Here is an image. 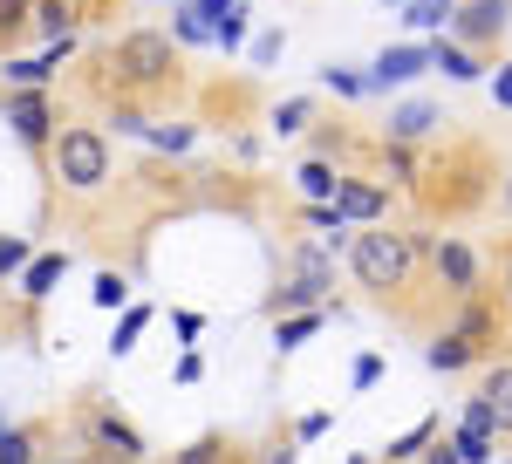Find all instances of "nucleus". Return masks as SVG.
<instances>
[{"mask_svg":"<svg viewBox=\"0 0 512 464\" xmlns=\"http://www.w3.org/2000/svg\"><path fill=\"white\" fill-rule=\"evenodd\" d=\"M355 287L376 301V308H396L403 321H417V294L431 287V260H424V232L410 226H362L349 246Z\"/></svg>","mask_w":512,"mask_h":464,"instance_id":"f257e3e1","label":"nucleus"},{"mask_svg":"<svg viewBox=\"0 0 512 464\" xmlns=\"http://www.w3.org/2000/svg\"><path fill=\"white\" fill-rule=\"evenodd\" d=\"M96 69H103V89L110 96H158V89H171L178 82V41L158 35V28H130V35H117L103 55H96Z\"/></svg>","mask_w":512,"mask_h":464,"instance_id":"f03ea898","label":"nucleus"},{"mask_svg":"<svg viewBox=\"0 0 512 464\" xmlns=\"http://www.w3.org/2000/svg\"><path fill=\"white\" fill-rule=\"evenodd\" d=\"M48 178L62 185L69 198H96L117 185V151L96 123H62L55 144H48Z\"/></svg>","mask_w":512,"mask_h":464,"instance_id":"7ed1b4c3","label":"nucleus"},{"mask_svg":"<svg viewBox=\"0 0 512 464\" xmlns=\"http://www.w3.org/2000/svg\"><path fill=\"white\" fill-rule=\"evenodd\" d=\"M417 192H424V205H431V212L465 219V212H478V205L492 198V178H485V164H478L472 144H458V151H437L431 164H424Z\"/></svg>","mask_w":512,"mask_h":464,"instance_id":"20e7f679","label":"nucleus"},{"mask_svg":"<svg viewBox=\"0 0 512 464\" xmlns=\"http://www.w3.org/2000/svg\"><path fill=\"white\" fill-rule=\"evenodd\" d=\"M76 437H82V451H96L103 464H144V437H137V424L130 417H117L110 403H96V396H82L76 403Z\"/></svg>","mask_w":512,"mask_h":464,"instance_id":"39448f33","label":"nucleus"},{"mask_svg":"<svg viewBox=\"0 0 512 464\" xmlns=\"http://www.w3.org/2000/svg\"><path fill=\"white\" fill-rule=\"evenodd\" d=\"M424 260H431V280L451 294V301H472V294H485V260H478L465 239H437V232H424Z\"/></svg>","mask_w":512,"mask_h":464,"instance_id":"423d86ee","label":"nucleus"},{"mask_svg":"<svg viewBox=\"0 0 512 464\" xmlns=\"http://www.w3.org/2000/svg\"><path fill=\"white\" fill-rule=\"evenodd\" d=\"M506 21H512L506 0H458L451 41H458V48H499V41H506Z\"/></svg>","mask_w":512,"mask_h":464,"instance_id":"0eeeda50","label":"nucleus"},{"mask_svg":"<svg viewBox=\"0 0 512 464\" xmlns=\"http://www.w3.org/2000/svg\"><path fill=\"white\" fill-rule=\"evenodd\" d=\"M7 123H14V137L28 144V151H48L55 144V110H48V89H14L7 96Z\"/></svg>","mask_w":512,"mask_h":464,"instance_id":"6e6552de","label":"nucleus"},{"mask_svg":"<svg viewBox=\"0 0 512 464\" xmlns=\"http://www.w3.org/2000/svg\"><path fill=\"white\" fill-rule=\"evenodd\" d=\"M431 69V48L424 41H390L376 62H369V89H403V82H417Z\"/></svg>","mask_w":512,"mask_h":464,"instance_id":"1a4fd4ad","label":"nucleus"},{"mask_svg":"<svg viewBox=\"0 0 512 464\" xmlns=\"http://www.w3.org/2000/svg\"><path fill=\"white\" fill-rule=\"evenodd\" d=\"M55 458V424H0V464H48Z\"/></svg>","mask_w":512,"mask_h":464,"instance_id":"9d476101","label":"nucleus"},{"mask_svg":"<svg viewBox=\"0 0 512 464\" xmlns=\"http://www.w3.org/2000/svg\"><path fill=\"white\" fill-rule=\"evenodd\" d=\"M335 205H342L349 226H383V219H390V198H383V185H369V178H342Z\"/></svg>","mask_w":512,"mask_h":464,"instance_id":"9b49d317","label":"nucleus"},{"mask_svg":"<svg viewBox=\"0 0 512 464\" xmlns=\"http://www.w3.org/2000/svg\"><path fill=\"white\" fill-rule=\"evenodd\" d=\"M328 301V280H308V273H287V280H274V294H267V314H308Z\"/></svg>","mask_w":512,"mask_h":464,"instance_id":"f8f14e48","label":"nucleus"},{"mask_svg":"<svg viewBox=\"0 0 512 464\" xmlns=\"http://www.w3.org/2000/svg\"><path fill=\"white\" fill-rule=\"evenodd\" d=\"M478 396L492 403V424H499V437L512 444V362L499 355V362H485V383H478Z\"/></svg>","mask_w":512,"mask_h":464,"instance_id":"ddd939ff","label":"nucleus"},{"mask_svg":"<svg viewBox=\"0 0 512 464\" xmlns=\"http://www.w3.org/2000/svg\"><path fill=\"white\" fill-rule=\"evenodd\" d=\"M431 130H437V103H424V96H410V103L390 110V144H424Z\"/></svg>","mask_w":512,"mask_h":464,"instance_id":"4468645a","label":"nucleus"},{"mask_svg":"<svg viewBox=\"0 0 512 464\" xmlns=\"http://www.w3.org/2000/svg\"><path fill=\"white\" fill-rule=\"evenodd\" d=\"M437 437H444V417H424V424H410L403 437H390L376 464H417V458H424V451L437 444Z\"/></svg>","mask_w":512,"mask_h":464,"instance_id":"2eb2a0df","label":"nucleus"},{"mask_svg":"<svg viewBox=\"0 0 512 464\" xmlns=\"http://www.w3.org/2000/svg\"><path fill=\"white\" fill-rule=\"evenodd\" d=\"M431 69H444L451 82H478V76H485V62H478L472 48H458L451 35H444V41H431Z\"/></svg>","mask_w":512,"mask_h":464,"instance_id":"dca6fc26","label":"nucleus"},{"mask_svg":"<svg viewBox=\"0 0 512 464\" xmlns=\"http://www.w3.org/2000/svg\"><path fill=\"white\" fill-rule=\"evenodd\" d=\"M451 444H458L465 464H492L499 458V430H478V424H465V417H458V430H451Z\"/></svg>","mask_w":512,"mask_h":464,"instance_id":"f3484780","label":"nucleus"},{"mask_svg":"<svg viewBox=\"0 0 512 464\" xmlns=\"http://www.w3.org/2000/svg\"><path fill=\"white\" fill-rule=\"evenodd\" d=\"M294 178H301V192H308V198H335L349 171H342V164H328V157H308V164H301Z\"/></svg>","mask_w":512,"mask_h":464,"instance_id":"a211bd4d","label":"nucleus"},{"mask_svg":"<svg viewBox=\"0 0 512 464\" xmlns=\"http://www.w3.org/2000/svg\"><path fill=\"white\" fill-rule=\"evenodd\" d=\"M62 267H69V253H41L35 267L21 273V294H28V301H48V294H55V280H62Z\"/></svg>","mask_w":512,"mask_h":464,"instance_id":"6ab92c4d","label":"nucleus"},{"mask_svg":"<svg viewBox=\"0 0 512 464\" xmlns=\"http://www.w3.org/2000/svg\"><path fill=\"white\" fill-rule=\"evenodd\" d=\"M424 355H431V369H472V362H478L472 342H465L458 328H437V342L424 348Z\"/></svg>","mask_w":512,"mask_h":464,"instance_id":"aec40b11","label":"nucleus"},{"mask_svg":"<svg viewBox=\"0 0 512 464\" xmlns=\"http://www.w3.org/2000/svg\"><path fill=\"white\" fill-rule=\"evenodd\" d=\"M315 328H321V308H308V314H280V321H274V348L287 355V348H301V342H308Z\"/></svg>","mask_w":512,"mask_h":464,"instance_id":"412c9836","label":"nucleus"},{"mask_svg":"<svg viewBox=\"0 0 512 464\" xmlns=\"http://www.w3.org/2000/svg\"><path fill=\"white\" fill-rule=\"evenodd\" d=\"M35 28L55 41H69V28H76V0H35Z\"/></svg>","mask_w":512,"mask_h":464,"instance_id":"4be33fe9","label":"nucleus"},{"mask_svg":"<svg viewBox=\"0 0 512 464\" xmlns=\"http://www.w3.org/2000/svg\"><path fill=\"white\" fill-rule=\"evenodd\" d=\"M144 328H151V308H144V301H130V308H123V321H117V342H110V348H117V355H130Z\"/></svg>","mask_w":512,"mask_h":464,"instance_id":"5701e85b","label":"nucleus"},{"mask_svg":"<svg viewBox=\"0 0 512 464\" xmlns=\"http://www.w3.org/2000/svg\"><path fill=\"white\" fill-rule=\"evenodd\" d=\"M171 35H178V41H212V21L185 0V7H171Z\"/></svg>","mask_w":512,"mask_h":464,"instance_id":"b1692460","label":"nucleus"},{"mask_svg":"<svg viewBox=\"0 0 512 464\" xmlns=\"http://www.w3.org/2000/svg\"><path fill=\"white\" fill-rule=\"evenodd\" d=\"M451 14H458V7H403V21H410L417 35H437V28L451 35Z\"/></svg>","mask_w":512,"mask_h":464,"instance_id":"393cba45","label":"nucleus"},{"mask_svg":"<svg viewBox=\"0 0 512 464\" xmlns=\"http://www.w3.org/2000/svg\"><path fill=\"white\" fill-rule=\"evenodd\" d=\"M96 308H130V280H123L117 267L96 273Z\"/></svg>","mask_w":512,"mask_h":464,"instance_id":"a878e982","label":"nucleus"},{"mask_svg":"<svg viewBox=\"0 0 512 464\" xmlns=\"http://www.w3.org/2000/svg\"><path fill=\"white\" fill-rule=\"evenodd\" d=\"M492 287H499V301H506V314H512V232L499 239V253H492Z\"/></svg>","mask_w":512,"mask_h":464,"instance_id":"bb28decb","label":"nucleus"},{"mask_svg":"<svg viewBox=\"0 0 512 464\" xmlns=\"http://www.w3.org/2000/svg\"><path fill=\"white\" fill-rule=\"evenodd\" d=\"M308 116H315V103H308V96H294V103H280V110H274V130H280V137H294Z\"/></svg>","mask_w":512,"mask_h":464,"instance_id":"cd10ccee","label":"nucleus"},{"mask_svg":"<svg viewBox=\"0 0 512 464\" xmlns=\"http://www.w3.org/2000/svg\"><path fill=\"white\" fill-rule=\"evenodd\" d=\"M28 14H35V0H0V41H14L28 28Z\"/></svg>","mask_w":512,"mask_h":464,"instance_id":"c85d7f7f","label":"nucleus"},{"mask_svg":"<svg viewBox=\"0 0 512 464\" xmlns=\"http://www.w3.org/2000/svg\"><path fill=\"white\" fill-rule=\"evenodd\" d=\"M35 267V260H28V239H7V232H0V280H7V273H28Z\"/></svg>","mask_w":512,"mask_h":464,"instance_id":"c756f323","label":"nucleus"},{"mask_svg":"<svg viewBox=\"0 0 512 464\" xmlns=\"http://www.w3.org/2000/svg\"><path fill=\"white\" fill-rule=\"evenodd\" d=\"M321 82H328L335 96H369V76H355V69H321Z\"/></svg>","mask_w":512,"mask_h":464,"instance_id":"7c9ffc66","label":"nucleus"},{"mask_svg":"<svg viewBox=\"0 0 512 464\" xmlns=\"http://www.w3.org/2000/svg\"><path fill=\"white\" fill-rule=\"evenodd\" d=\"M144 137H151L158 151H185V144H192V123H171V130H158V123H151Z\"/></svg>","mask_w":512,"mask_h":464,"instance_id":"2f4dec72","label":"nucleus"},{"mask_svg":"<svg viewBox=\"0 0 512 464\" xmlns=\"http://www.w3.org/2000/svg\"><path fill=\"white\" fill-rule=\"evenodd\" d=\"M349 383H355V389H376V383H383V355H355Z\"/></svg>","mask_w":512,"mask_h":464,"instance_id":"473e14b6","label":"nucleus"},{"mask_svg":"<svg viewBox=\"0 0 512 464\" xmlns=\"http://www.w3.org/2000/svg\"><path fill=\"white\" fill-rule=\"evenodd\" d=\"M239 35H246V14H226V21L212 28V41H219V48H239Z\"/></svg>","mask_w":512,"mask_h":464,"instance_id":"72a5a7b5","label":"nucleus"},{"mask_svg":"<svg viewBox=\"0 0 512 464\" xmlns=\"http://www.w3.org/2000/svg\"><path fill=\"white\" fill-rule=\"evenodd\" d=\"M171 328H178V335H185V342H198V335H205V314L178 308V314H171Z\"/></svg>","mask_w":512,"mask_h":464,"instance_id":"f704fd0d","label":"nucleus"},{"mask_svg":"<svg viewBox=\"0 0 512 464\" xmlns=\"http://www.w3.org/2000/svg\"><path fill=\"white\" fill-rule=\"evenodd\" d=\"M321 430H328V410H308V417H301V424H294V437H301V444H315Z\"/></svg>","mask_w":512,"mask_h":464,"instance_id":"c9c22d12","label":"nucleus"},{"mask_svg":"<svg viewBox=\"0 0 512 464\" xmlns=\"http://www.w3.org/2000/svg\"><path fill=\"white\" fill-rule=\"evenodd\" d=\"M417 464H465V458H458V444H451V437H437V444H431Z\"/></svg>","mask_w":512,"mask_h":464,"instance_id":"e433bc0d","label":"nucleus"},{"mask_svg":"<svg viewBox=\"0 0 512 464\" xmlns=\"http://www.w3.org/2000/svg\"><path fill=\"white\" fill-rule=\"evenodd\" d=\"M198 14H205V21H212V28H219V21H226V14H239V0H192Z\"/></svg>","mask_w":512,"mask_h":464,"instance_id":"4c0bfd02","label":"nucleus"},{"mask_svg":"<svg viewBox=\"0 0 512 464\" xmlns=\"http://www.w3.org/2000/svg\"><path fill=\"white\" fill-rule=\"evenodd\" d=\"M253 62H280V35H260V41H253Z\"/></svg>","mask_w":512,"mask_h":464,"instance_id":"58836bf2","label":"nucleus"},{"mask_svg":"<svg viewBox=\"0 0 512 464\" xmlns=\"http://www.w3.org/2000/svg\"><path fill=\"white\" fill-rule=\"evenodd\" d=\"M492 96H499V103L512 110V69H499V82H492Z\"/></svg>","mask_w":512,"mask_h":464,"instance_id":"ea45409f","label":"nucleus"},{"mask_svg":"<svg viewBox=\"0 0 512 464\" xmlns=\"http://www.w3.org/2000/svg\"><path fill=\"white\" fill-rule=\"evenodd\" d=\"M260 464H294V444H267V458Z\"/></svg>","mask_w":512,"mask_h":464,"instance_id":"a19ab883","label":"nucleus"},{"mask_svg":"<svg viewBox=\"0 0 512 464\" xmlns=\"http://www.w3.org/2000/svg\"><path fill=\"white\" fill-rule=\"evenodd\" d=\"M383 7H458V0H383Z\"/></svg>","mask_w":512,"mask_h":464,"instance_id":"79ce46f5","label":"nucleus"},{"mask_svg":"<svg viewBox=\"0 0 512 464\" xmlns=\"http://www.w3.org/2000/svg\"><path fill=\"white\" fill-rule=\"evenodd\" d=\"M499 205H506V212H512V185H506V192H499Z\"/></svg>","mask_w":512,"mask_h":464,"instance_id":"37998d69","label":"nucleus"},{"mask_svg":"<svg viewBox=\"0 0 512 464\" xmlns=\"http://www.w3.org/2000/svg\"><path fill=\"white\" fill-rule=\"evenodd\" d=\"M349 464H376V458H362V451H355V458H349Z\"/></svg>","mask_w":512,"mask_h":464,"instance_id":"c03bdc74","label":"nucleus"}]
</instances>
